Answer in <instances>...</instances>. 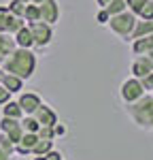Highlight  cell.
Segmentation results:
<instances>
[{
    "instance_id": "cell-10",
    "label": "cell",
    "mask_w": 153,
    "mask_h": 160,
    "mask_svg": "<svg viewBox=\"0 0 153 160\" xmlns=\"http://www.w3.org/2000/svg\"><path fill=\"white\" fill-rule=\"evenodd\" d=\"M149 73H153V60L145 53V56H138L136 60L132 62V77H147Z\"/></svg>"
},
{
    "instance_id": "cell-22",
    "label": "cell",
    "mask_w": 153,
    "mask_h": 160,
    "mask_svg": "<svg viewBox=\"0 0 153 160\" xmlns=\"http://www.w3.org/2000/svg\"><path fill=\"white\" fill-rule=\"evenodd\" d=\"M21 126H24L26 132H38V128H40V124L36 122L34 115H24L21 118Z\"/></svg>"
},
{
    "instance_id": "cell-3",
    "label": "cell",
    "mask_w": 153,
    "mask_h": 160,
    "mask_svg": "<svg viewBox=\"0 0 153 160\" xmlns=\"http://www.w3.org/2000/svg\"><path fill=\"white\" fill-rule=\"evenodd\" d=\"M128 113L138 126L149 128V122L153 118V94H145L136 102H130L128 105Z\"/></svg>"
},
{
    "instance_id": "cell-7",
    "label": "cell",
    "mask_w": 153,
    "mask_h": 160,
    "mask_svg": "<svg viewBox=\"0 0 153 160\" xmlns=\"http://www.w3.org/2000/svg\"><path fill=\"white\" fill-rule=\"evenodd\" d=\"M0 132H7V135L11 137L13 141L17 143L21 137H24V126H21V120H15V118H4L2 115V120H0Z\"/></svg>"
},
{
    "instance_id": "cell-16",
    "label": "cell",
    "mask_w": 153,
    "mask_h": 160,
    "mask_svg": "<svg viewBox=\"0 0 153 160\" xmlns=\"http://www.w3.org/2000/svg\"><path fill=\"white\" fill-rule=\"evenodd\" d=\"M132 49L136 56H145V53H149L153 49V32L151 34H147V37L142 38H136L134 43H132Z\"/></svg>"
},
{
    "instance_id": "cell-37",
    "label": "cell",
    "mask_w": 153,
    "mask_h": 160,
    "mask_svg": "<svg viewBox=\"0 0 153 160\" xmlns=\"http://www.w3.org/2000/svg\"><path fill=\"white\" fill-rule=\"evenodd\" d=\"M34 160H45V156H36V158H34Z\"/></svg>"
},
{
    "instance_id": "cell-31",
    "label": "cell",
    "mask_w": 153,
    "mask_h": 160,
    "mask_svg": "<svg viewBox=\"0 0 153 160\" xmlns=\"http://www.w3.org/2000/svg\"><path fill=\"white\" fill-rule=\"evenodd\" d=\"M45 160H62V154L55 152V149H49V152L45 154Z\"/></svg>"
},
{
    "instance_id": "cell-28",
    "label": "cell",
    "mask_w": 153,
    "mask_h": 160,
    "mask_svg": "<svg viewBox=\"0 0 153 160\" xmlns=\"http://www.w3.org/2000/svg\"><path fill=\"white\" fill-rule=\"evenodd\" d=\"M96 19H98V24H109V19H111V15H109V11L102 7L100 11H98V15H96Z\"/></svg>"
},
{
    "instance_id": "cell-30",
    "label": "cell",
    "mask_w": 153,
    "mask_h": 160,
    "mask_svg": "<svg viewBox=\"0 0 153 160\" xmlns=\"http://www.w3.org/2000/svg\"><path fill=\"white\" fill-rule=\"evenodd\" d=\"M7 100H11V92H9L7 88L0 83V105H4Z\"/></svg>"
},
{
    "instance_id": "cell-36",
    "label": "cell",
    "mask_w": 153,
    "mask_h": 160,
    "mask_svg": "<svg viewBox=\"0 0 153 160\" xmlns=\"http://www.w3.org/2000/svg\"><path fill=\"white\" fill-rule=\"evenodd\" d=\"M147 56H149V58H151V60H153V49H151V51H149V53H147Z\"/></svg>"
},
{
    "instance_id": "cell-29",
    "label": "cell",
    "mask_w": 153,
    "mask_h": 160,
    "mask_svg": "<svg viewBox=\"0 0 153 160\" xmlns=\"http://www.w3.org/2000/svg\"><path fill=\"white\" fill-rule=\"evenodd\" d=\"M140 81H142V86H145L147 92H153V73H149L147 77H142Z\"/></svg>"
},
{
    "instance_id": "cell-33",
    "label": "cell",
    "mask_w": 153,
    "mask_h": 160,
    "mask_svg": "<svg viewBox=\"0 0 153 160\" xmlns=\"http://www.w3.org/2000/svg\"><path fill=\"white\" fill-rule=\"evenodd\" d=\"M0 160H15V158H13V154H9V152H4L0 148Z\"/></svg>"
},
{
    "instance_id": "cell-34",
    "label": "cell",
    "mask_w": 153,
    "mask_h": 160,
    "mask_svg": "<svg viewBox=\"0 0 153 160\" xmlns=\"http://www.w3.org/2000/svg\"><path fill=\"white\" fill-rule=\"evenodd\" d=\"M21 2H26V4H40L43 0H21Z\"/></svg>"
},
{
    "instance_id": "cell-8",
    "label": "cell",
    "mask_w": 153,
    "mask_h": 160,
    "mask_svg": "<svg viewBox=\"0 0 153 160\" xmlns=\"http://www.w3.org/2000/svg\"><path fill=\"white\" fill-rule=\"evenodd\" d=\"M38 9H40V22H47V24L53 26L60 19V7H58L55 0H43L38 4Z\"/></svg>"
},
{
    "instance_id": "cell-11",
    "label": "cell",
    "mask_w": 153,
    "mask_h": 160,
    "mask_svg": "<svg viewBox=\"0 0 153 160\" xmlns=\"http://www.w3.org/2000/svg\"><path fill=\"white\" fill-rule=\"evenodd\" d=\"M17 102H19V107L24 109V115H32V113L38 109V105H40L43 100H40V96H38L36 92H26V94L19 96Z\"/></svg>"
},
{
    "instance_id": "cell-27",
    "label": "cell",
    "mask_w": 153,
    "mask_h": 160,
    "mask_svg": "<svg viewBox=\"0 0 153 160\" xmlns=\"http://www.w3.org/2000/svg\"><path fill=\"white\" fill-rule=\"evenodd\" d=\"M126 2H128V9H130L132 13H136V15H138L140 9L145 7V2H147V0H126Z\"/></svg>"
},
{
    "instance_id": "cell-38",
    "label": "cell",
    "mask_w": 153,
    "mask_h": 160,
    "mask_svg": "<svg viewBox=\"0 0 153 160\" xmlns=\"http://www.w3.org/2000/svg\"><path fill=\"white\" fill-rule=\"evenodd\" d=\"M149 128H151V130H153V118H151V122H149Z\"/></svg>"
},
{
    "instance_id": "cell-5",
    "label": "cell",
    "mask_w": 153,
    "mask_h": 160,
    "mask_svg": "<svg viewBox=\"0 0 153 160\" xmlns=\"http://www.w3.org/2000/svg\"><path fill=\"white\" fill-rule=\"evenodd\" d=\"M28 28L34 37V47H47L53 38V30H51V24L47 22H28Z\"/></svg>"
},
{
    "instance_id": "cell-18",
    "label": "cell",
    "mask_w": 153,
    "mask_h": 160,
    "mask_svg": "<svg viewBox=\"0 0 153 160\" xmlns=\"http://www.w3.org/2000/svg\"><path fill=\"white\" fill-rule=\"evenodd\" d=\"M2 115L4 118H15V120H21L24 118V109L19 107L17 100H7L2 105Z\"/></svg>"
},
{
    "instance_id": "cell-14",
    "label": "cell",
    "mask_w": 153,
    "mask_h": 160,
    "mask_svg": "<svg viewBox=\"0 0 153 160\" xmlns=\"http://www.w3.org/2000/svg\"><path fill=\"white\" fill-rule=\"evenodd\" d=\"M13 37H15V43H17V47H26V49H32V47H34V37H32V32H30L28 24H26L21 30H17Z\"/></svg>"
},
{
    "instance_id": "cell-1",
    "label": "cell",
    "mask_w": 153,
    "mask_h": 160,
    "mask_svg": "<svg viewBox=\"0 0 153 160\" xmlns=\"http://www.w3.org/2000/svg\"><path fill=\"white\" fill-rule=\"evenodd\" d=\"M4 73H13L21 79H30L34 68H36V56L32 53V49L26 47H15L11 51V56L0 64Z\"/></svg>"
},
{
    "instance_id": "cell-4",
    "label": "cell",
    "mask_w": 153,
    "mask_h": 160,
    "mask_svg": "<svg viewBox=\"0 0 153 160\" xmlns=\"http://www.w3.org/2000/svg\"><path fill=\"white\" fill-rule=\"evenodd\" d=\"M145 94H147V90H145V86H142V81H140L138 77H130V79H126L121 83V98H123L126 105L136 102Z\"/></svg>"
},
{
    "instance_id": "cell-23",
    "label": "cell",
    "mask_w": 153,
    "mask_h": 160,
    "mask_svg": "<svg viewBox=\"0 0 153 160\" xmlns=\"http://www.w3.org/2000/svg\"><path fill=\"white\" fill-rule=\"evenodd\" d=\"M0 148L4 152H9V154H15V141L7 132H0Z\"/></svg>"
},
{
    "instance_id": "cell-13",
    "label": "cell",
    "mask_w": 153,
    "mask_h": 160,
    "mask_svg": "<svg viewBox=\"0 0 153 160\" xmlns=\"http://www.w3.org/2000/svg\"><path fill=\"white\" fill-rule=\"evenodd\" d=\"M17 47L15 43V37L9 34V32H0V64L11 56V51Z\"/></svg>"
},
{
    "instance_id": "cell-12",
    "label": "cell",
    "mask_w": 153,
    "mask_h": 160,
    "mask_svg": "<svg viewBox=\"0 0 153 160\" xmlns=\"http://www.w3.org/2000/svg\"><path fill=\"white\" fill-rule=\"evenodd\" d=\"M36 141H38L36 132H24V137L15 143V152H17V154H32Z\"/></svg>"
},
{
    "instance_id": "cell-25",
    "label": "cell",
    "mask_w": 153,
    "mask_h": 160,
    "mask_svg": "<svg viewBox=\"0 0 153 160\" xmlns=\"http://www.w3.org/2000/svg\"><path fill=\"white\" fill-rule=\"evenodd\" d=\"M138 17L140 19H153V0H147L145 2V7L140 9Z\"/></svg>"
},
{
    "instance_id": "cell-20",
    "label": "cell",
    "mask_w": 153,
    "mask_h": 160,
    "mask_svg": "<svg viewBox=\"0 0 153 160\" xmlns=\"http://www.w3.org/2000/svg\"><path fill=\"white\" fill-rule=\"evenodd\" d=\"M104 9L109 11V15H117V13H123L128 9V2L126 0H111Z\"/></svg>"
},
{
    "instance_id": "cell-6",
    "label": "cell",
    "mask_w": 153,
    "mask_h": 160,
    "mask_svg": "<svg viewBox=\"0 0 153 160\" xmlns=\"http://www.w3.org/2000/svg\"><path fill=\"white\" fill-rule=\"evenodd\" d=\"M28 24L24 17H17L9 11V7H0V32H9V34H15L17 30H21L24 26Z\"/></svg>"
},
{
    "instance_id": "cell-21",
    "label": "cell",
    "mask_w": 153,
    "mask_h": 160,
    "mask_svg": "<svg viewBox=\"0 0 153 160\" xmlns=\"http://www.w3.org/2000/svg\"><path fill=\"white\" fill-rule=\"evenodd\" d=\"M24 19L26 22H38V19H40V9H38V4H26Z\"/></svg>"
},
{
    "instance_id": "cell-35",
    "label": "cell",
    "mask_w": 153,
    "mask_h": 160,
    "mask_svg": "<svg viewBox=\"0 0 153 160\" xmlns=\"http://www.w3.org/2000/svg\"><path fill=\"white\" fill-rule=\"evenodd\" d=\"M96 2H98V4H100V7H106V4H109V2H111V0H96Z\"/></svg>"
},
{
    "instance_id": "cell-26",
    "label": "cell",
    "mask_w": 153,
    "mask_h": 160,
    "mask_svg": "<svg viewBox=\"0 0 153 160\" xmlns=\"http://www.w3.org/2000/svg\"><path fill=\"white\" fill-rule=\"evenodd\" d=\"M36 135H38V139H55V132H53V126H40Z\"/></svg>"
},
{
    "instance_id": "cell-24",
    "label": "cell",
    "mask_w": 153,
    "mask_h": 160,
    "mask_svg": "<svg viewBox=\"0 0 153 160\" xmlns=\"http://www.w3.org/2000/svg\"><path fill=\"white\" fill-rule=\"evenodd\" d=\"M9 11H11L13 15H17V17H24L26 2H21V0H13L11 4H9Z\"/></svg>"
},
{
    "instance_id": "cell-39",
    "label": "cell",
    "mask_w": 153,
    "mask_h": 160,
    "mask_svg": "<svg viewBox=\"0 0 153 160\" xmlns=\"http://www.w3.org/2000/svg\"><path fill=\"white\" fill-rule=\"evenodd\" d=\"M2 73H4V71H2V66H0V77H2Z\"/></svg>"
},
{
    "instance_id": "cell-9",
    "label": "cell",
    "mask_w": 153,
    "mask_h": 160,
    "mask_svg": "<svg viewBox=\"0 0 153 160\" xmlns=\"http://www.w3.org/2000/svg\"><path fill=\"white\" fill-rule=\"evenodd\" d=\"M34 118H36V122L40 126H55L58 124V115H55V111L51 109L49 105H45V102H40L38 105V109L32 113Z\"/></svg>"
},
{
    "instance_id": "cell-2",
    "label": "cell",
    "mask_w": 153,
    "mask_h": 160,
    "mask_svg": "<svg viewBox=\"0 0 153 160\" xmlns=\"http://www.w3.org/2000/svg\"><path fill=\"white\" fill-rule=\"evenodd\" d=\"M136 22H138V15L132 13L130 9H126L123 13L111 15V19H109V24H106V26L113 30L117 37H121L123 41H130L132 32H134V28H136Z\"/></svg>"
},
{
    "instance_id": "cell-15",
    "label": "cell",
    "mask_w": 153,
    "mask_h": 160,
    "mask_svg": "<svg viewBox=\"0 0 153 160\" xmlns=\"http://www.w3.org/2000/svg\"><path fill=\"white\" fill-rule=\"evenodd\" d=\"M0 83L7 88L9 92H19L21 90V86H24V79L21 77H17V75H13V73H2V77H0Z\"/></svg>"
},
{
    "instance_id": "cell-19",
    "label": "cell",
    "mask_w": 153,
    "mask_h": 160,
    "mask_svg": "<svg viewBox=\"0 0 153 160\" xmlns=\"http://www.w3.org/2000/svg\"><path fill=\"white\" fill-rule=\"evenodd\" d=\"M49 149H53V139H38L34 149H32V154L34 156H45Z\"/></svg>"
},
{
    "instance_id": "cell-17",
    "label": "cell",
    "mask_w": 153,
    "mask_h": 160,
    "mask_svg": "<svg viewBox=\"0 0 153 160\" xmlns=\"http://www.w3.org/2000/svg\"><path fill=\"white\" fill-rule=\"evenodd\" d=\"M151 32H153V19H138L134 32H132V37H130V41L142 38V37H147V34H151Z\"/></svg>"
},
{
    "instance_id": "cell-32",
    "label": "cell",
    "mask_w": 153,
    "mask_h": 160,
    "mask_svg": "<svg viewBox=\"0 0 153 160\" xmlns=\"http://www.w3.org/2000/svg\"><path fill=\"white\" fill-rule=\"evenodd\" d=\"M53 132H55V137H62V135H66V126L58 122L55 126H53Z\"/></svg>"
}]
</instances>
